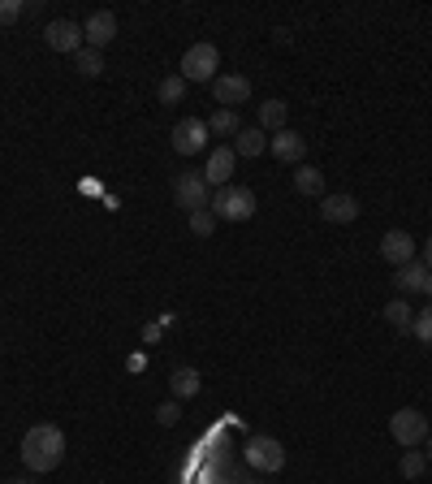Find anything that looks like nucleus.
<instances>
[{
	"mask_svg": "<svg viewBox=\"0 0 432 484\" xmlns=\"http://www.w3.org/2000/svg\"><path fill=\"white\" fill-rule=\"evenodd\" d=\"M43 43L52 48V52H79L82 48V26L70 18H57L43 26Z\"/></svg>",
	"mask_w": 432,
	"mask_h": 484,
	"instance_id": "8",
	"label": "nucleus"
},
{
	"mask_svg": "<svg viewBox=\"0 0 432 484\" xmlns=\"http://www.w3.org/2000/svg\"><path fill=\"white\" fill-rule=\"evenodd\" d=\"M424 294L432 299V269H428V277H424Z\"/></svg>",
	"mask_w": 432,
	"mask_h": 484,
	"instance_id": "30",
	"label": "nucleus"
},
{
	"mask_svg": "<svg viewBox=\"0 0 432 484\" xmlns=\"http://www.w3.org/2000/svg\"><path fill=\"white\" fill-rule=\"evenodd\" d=\"M22 18V0H0V26H14Z\"/></svg>",
	"mask_w": 432,
	"mask_h": 484,
	"instance_id": "27",
	"label": "nucleus"
},
{
	"mask_svg": "<svg viewBox=\"0 0 432 484\" xmlns=\"http://www.w3.org/2000/svg\"><path fill=\"white\" fill-rule=\"evenodd\" d=\"M186 87H191V82L182 74H169L160 82V104H182V100H186Z\"/></svg>",
	"mask_w": 432,
	"mask_h": 484,
	"instance_id": "23",
	"label": "nucleus"
},
{
	"mask_svg": "<svg viewBox=\"0 0 432 484\" xmlns=\"http://www.w3.org/2000/svg\"><path fill=\"white\" fill-rule=\"evenodd\" d=\"M424 277H428V269H424L419 260H411V264H402V269H398L393 281H398V290L402 294H424Z\"/></svg>",
	"mask_w": 432,
	"mask_h": 484,
	"instance_id": "18",
	"label": "nucleus"
},
{
	"mask_svg": "<svg viewBox=\"0 0 432 484\" xmlns=\"http://www.w3.org/2000/svg\"><path fill=\"white\" fill-rule=\"evenodd\" d=\"M234 147H216V152H208V165H203V182L208 186H230V177H234Z\"/></svg>",
	"mask_w": 432,
	"mask_h": 484,
	"instance_id": "13",
	"label": "nucleus"
},
{
	"mask_svg": "<svg viewBox=\"0 0 432 484\" xmlns=\"http://www.w3.org/2000/svg\"><path fill=\"white\" fill-rule=\"evenodd\" d=\"M169 389H174V398H195L199 389H203V376H199L195 368H174Z\"/></svg>",
	"mask_w": 432,
	"mask_h": 484,
	"instance_id": "17",
	"label": "nucleus"
},
{
	"mask_svg": "<svg viewBox=\"0 0 432 484\" xmlns=\"http://www.w3.org/2000/svg\"><path fill=\"white\" fill-rule=\"evenodd\" d=\"M247 463L256 467V471H281L286 467V446L277 441V437H251L247 441Z\"/></svg>",
	"mask_w": 432,
	"mask_h": 484,
	"instance_id": "6",
	"label": "nucleus"
},
{
	"mask_svg": "<svg viewBox=\"0 0 432 484\" xmlns=\"http://www.w3.org/2000/svg\"><path fill=\"white\" fill-rule=\"evenodd\" d=\"M208 208H212L216 221H251L256 216V195L247 186H221Z\"/></svg>",
	"mask_w": 432,
	"mask_h": 484,
	"instance_id": "3",
	"label": "nucleus"
},
{
	"mask_svg": "<svg viewBox=\"0 0 432 484\" xmlns=\"http://www.w3.org/2000/svg\"><path fill=\"white\" fill-rule=\"evenodd\" d=\"M216 70H221L216 43H191V48L182 52V78H186V82H212Z\"/></svg>",
	"mask_w": 432,
	"mask_h": 484,
	"instance_id": "4",
	"label": "nucleus"
},
{
	"mask_svg": "<svg viewBox=\"0 0 432 484\" xmlns=\"http://www.w3.org/2000/svg\"><path fill=\"white\" fill-rule=\"evenodd\" d=\"M65 459V432L57 424H35L22 437V463L31 471H52Z\"/></svg>",
	"mask_w": 432,
	"mask_h": 484,
	"instance_id": "1",
	"label": "nucleus"
},
{
	"mask_svg": "<svg viewBox=\"0 0 432 484\" xmlns=\"http://www.w3.org/2000/svg\"><path fill=\"white\" fill-rule=\"evenodd\" d=\"M268 152H273L281 165H303V156H307V138L286 126V130L268 135Z\"/></svg>",
	"mask_w": 432,
	"mask_h": 484,
	"instance_id": "10",
	"label": "nucleus"
},
{
	"mask_svg": "<svg viewBox=\"0 0 432 484\" xmlns=\"http://www.w3.org/2000/svg\"><path fill=\"white\" fill-rule=\"evenodd\" d=\"M74 61H79V74L82 78H99V74H104V52H96V48H79V52H74Z\"/></svg>",
	"mask_w": 432,
	"mask_h": 484,
	"instance_id": "22",
	"label": "nucleus"
},
{
	"mask_svg": "<svg viewBox=\"0 0 432 484\" xmlns=\"http://www.w3.org/2000/svg\"><path fill=\"white\" fill-rule=\"evenodd\" d=\"M424 454H428V463H432V437H428V450H424Z\"/></svg>",
	"mask_w": 432,
	"mask_h": 484,
	"instance_id": "31",
	"label": "nucleus"
},
{
	"mask_svg": "<svg viewBox=\"0 0 432 484\" xmlns=\"http://www.w3.org/2000/svg\"><path fill=\"white\" fill-rule=\"evenodd\" d=\"M238 130H242L238 109H216V113L208 117V135H238Z\"/></svg>",
	"mask_w": 432,
	"mask_h": 484,
	"instance_id": "20",
	"label": "nucleus"
},
{
	"mask_svg": "<svg viewBox=\"0 0 432 484\" xmlns=\"http://www.w3.org/2000/svg\"><path fill=\"white\" fill-rule=\"evenodd\" d=\"M385 320H390L393 329L411 333V325H415V308L407 303V299H390V308H385Z\"/></svg>",
	"mask_w": 432,
	"mask_h": 484,
	"instance_id": "21",
	"label": "nucleus"
},
{
	"mask_svg": "<svg viewBox=\"0 0 432 484\" xmlns=\"http://www.w3.org/2000/svg\"><path fill=\"white\" fill-rule=\"evenodd\" d=\"M208 147V121H199V117H182L174 126V152L177 156H195Z\"/></svg>",
	"mask_w": 432,
	"mask_h": 484,
	"instance_id": "7",
	"label": "nucleus"
},
{
	"mask_svg": "<svg viewBox=\"0 0 432 484\" xmlns=\"http://www.w3.org/2000/svg\"><path fill=\"white\" fill-rule=\"evenodd\" d=\"M156 420H160L164 428H174L177 420H182V407H177V398H174V403H164V407H156Z\"/></svg>",
	"mask_w": 432,
	"mask_h": 484,
	"instance_id": "28",
	"label": "nucleus"
},
{
	"mask_svg": "<svg viewBox=\"0 0 432 484\" xmlns=\"http://www.w3.org/2000/svg\"><path fill=\"white\" fill-rule=\"evenodd\" d=\"M411 333L424 342V346H432V303L424 311H415V325H411Z\"/></svg>",
	"mask_w": 432,
	"mask_h": 484,
	"instance_id": "25",
	"label": "nucleus"
},
{
	"mask_svg": "<svg viewBox=\"0 0 432 484\" xmlns=\"http://www.w3.org/2000/svg\"><path fill=\"white\" fill-rule=\"evenodd\" d=\"M295 191H298V195H315V199H324V174H320L315 165H298Z\"/></svg>",
	"mask_w": 432,
	"mask_h": 484,
	"instance_id": "19",
	"label": "nucleus"
},
{
	"mask_svg": "<svg viewBox=\"0 0 432 484\" xmlns=\"http://www.w3.org/2000/svg\"><path fill=\"white\" fill-rule=\"evenodd\" d=\"M286 117H290V104H286V100H264V104H259V130H264V135H268V130H286Z\"/></svg>",
	"mask_w": 432,
	"mask_h": 484,
	"instance_id": "16",
	"label": "nucleus"
},
{
	"mask_svg": "<svg viewBox=\"0 0 432 484\" xmlns=\"http://www.w3.org/2000/svg\"><path fill=\"white\" fill-rule=\"evenodd\" d=\"M9 484H26V480H9Z\"/></svg>",
	"mask_w": 432,
	"mask_h": 484,
	"instance_id": "32",
	"label": "nucleus"
},
{
	"mask_svg": "<svg viewBox=\"0 0 432 484\" xmlns=\"http://www.w3.org/2000/svg\"><path fill=\"white\" fill-rule=\"evenodd\" d=\"M174 199H177V208L199 213V208H208V204H212V186L203 182V174H182L174 182Z\"/></svg>",
	"mask_w": 432,
	"mask_h": 484,
	"instance_id": "5",
	"label": "nucleus"
},
{
	"mask_svg": "<svg viewBox=\"0 0 432 484\" xmlns=\"http://www.w3.org/2000/svg\"><path fill=\"white\" fill-rule=\"evenodd\" d=\"M424 269H432V238H424Z\"/></svg>",
	"mask_w": 432,
	"mask_h": 484,
	"instance_id": "29",
	"label": "nucleus"
},
{
	"mask_svg": "<svg viewBox=\"0 0 432 484\" xmlns=\"http://www.w3.org/2000/svg\"><path fill=\"white\" fill-rule=\"evenodd\" d=\"M212 230H216L212 208H199V213H191V233H199V238H208Z\"/></svg>",
	"mask_w": 432,
	"mask_h": 484,
	"instance_id": "26",
	"label": "nucleus"
},
{
	"mask_svg": "<svg viewBox=\"0 0 432 484\" xmlns=\"http://www.w3.org/2000/svg\"><path fill=\"white\" fill-rule=\"evenodd\" d=\"M390 437L398 441L402 450H415V446H424L432 432H428V415L424 411H415V407H402V411H393L390 415Z\"/></svg>",
	"mask_w": 432,
	"mask_h": 484,
	"instance_id": "2",
	"label": "nucleus"
},
{
	"mask_svg": "<svg viewBox=\"0 0 432 484\" xmlns=\"http://www.w3.org/2000/svg\"><path fill=\"white\" fill-rule=\"evenodd\" d=\"M424 467H428V454H419V450H407V454H402V463H398V471H402L407 480H419V476H424Z\"/></svg>",
	"mask_w": 432,
	"mask_h": 484,
	"instance_id": "24",
	"label": "nucleus"
},
{
	"mask_svg": "<svg viewBox=\"0 0 432 484\" xmlns=\"http://www.w3.org/2000/svg\"><path fill=\"white\" fill-rule=\"evenodd\" d=\"M212 96H216V104L238 109V104H247V100H251V78H242V74H216L212 78Z\"/></svg>",
	"mask_w": 432,
	"mask_h": 484,
	"instance_id": "9",
	"label": "nucleus"
},
{
	"mask_svg": "<svg viewBox=\"0 0 432 484\" xmlns=\"http://www.w3.org/2000/svg\"><path fill=\"white\" fill-rule=\"evenodd\" d=\"M268 152V135L259 130V126H242L234 135V156H247V160H256V156Z\"/></svg>",
	"mask_w": 432,
	"mask_h": 484,
	"instance_id": "15",
	"label": "nucleus"
},
{
	"mask_svg": "<svg viewBox=\"0 0 432 484\" xmlns=\"http://www.w3.org/2000/svg\"><path fill=\"white\" fill-rule=\"evenodd\" d=\"M380 255H385V264L402 269V264H411L415 260V238L407 230H390L385 238H380Z\"/></svg>",
	"mask_w": 432,
	"mask_h": 484,
	"instance_id": "12",
	"label": "nucleus"
},
{
	"mask_svg": "<svg viewBox=\"0 0 432 484\" xmlns=\"http://www.w3.org/2000/svg\"><path fill=\"white\" fill-rule=\"evenodd\" d=\"M82 39H87V48L104 52V48L117 39V18H113L108 9H96V14L87 18V26H82Z\"/></svg>",
	"mask_w": 432,
	"mask_h": 484,
	"instance_id": "11",
	"label": "nucleus"
},
{
	"mask_svg": "<svg viewBox=\"0 0 432 484\" xmlns=\"http://www.w3.org/2000/svg\"><path fill=\"white\" fill-rule=\"evenodd\" d=\"M354 216H359L354 195H324V199H320V221H329V225H351Z\"/></svg>",
	"mask_w": 432,
	"mask_h": 484,
	"instance_id": "14",
	"label": "nucleus"
}]
</instances>
